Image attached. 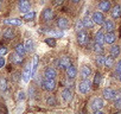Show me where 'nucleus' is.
<instances>
[{
	"label": "nucleus",
	"mask_w": 121,
	"mask_h": 114,
	"mask_svg": "<svg viewBox=\"0 0 121 114\" xmlns=\"http://www.w3.org/2000/svg\"><path fill=\"white\" fill-rule=\"evenodd\" d=\"M99 9H100V11L103 12V13L110 11V9H112L110 1H109V0H102V1L99 4Z\"/></svg>",
	"instance_id": "13"
},
{
	"label": "nucleus",
	"mask_w": 121,
	"mask_h": 114,
	"mask_svg": "<svg viewBox=\"0 0 121 114\" xmlns=\"http://www.w3.org/2000/svg\"><path fill=\"white\" fill-rule=\"evenodd\" d=\"M83 29H84L83 22H82V20H77V22H76V24H75V30H76V32H78V31L83 30Z\"/></svg>",
	"instance_id": "36"
},
{
	"label": "nucleus",
	"mask_w": 121,
	"mask_h": 114,
	"mask_svg": "<svg viewBox=\"0 0 121 114\" xmlns=\"http://www.w3.org/2000/svg\"><path fill=\"white\" fill-rule=\"evenodd\" d=\"M77 42L82 46H84V45L88 44V42H89V33L84 29L77 32Z\"/></svg>",
	"instance_id": "2"
},
{
	"label": "nucleus",
	"mask_w": 121,
	"mask_h": 114,
	"mask_svg": "<svg viewBox=\"0 0 121 114\" xmlns=\"http://www.w3.org/2000/svg\"><path fill=\"white\" fill-rule=\"evenodd\" d=\"M38 63H39V57L38 55H35L32 58V64H31V77H35L37 68H38Z\"/></svg>",
	"instance_id": "14"
},
{
	"label": "nucleus",
	"mask_w": 121,
	"mask_h": 114,
	"mask_svg": "<svg viewBox=\"0 0 121 114\" xmlns=\"http://www.w3.org/2000/svg\"><path fill=\"white\" fill-rule=\"evenodd\" d=\"M90 88H91V83H90L89 79H82V81H80V83H78V92L81 94L89 93Z\"/></svg>",
	"instance_id": "1"
},
{
	"label": "nucleus",
	"mask_w": 121,
	"mask_h": 114,
	"mask_svg": "<svg viewBox=\"0 0 121 114\" xmlns=\"http://www.w3.org/2000/svg\"><path fill=\"white\" fill-rule=\"evenodd\" d=\"M120 52H121V48H120V45H113V46L110 48V56H113L114 58L119 57Z\"/></svg>",
	"instance_id": "25"
},
{
	"label": "nucleus",
	"mask_w": 121,
	"mask_h": 114,
	"mask_svg": "<svg viewBox=\"0 0 121 114\" xmlns=\"http://www.w3.org/2000/svg\"><path fill=\"white\" fill-rule=\"evenodd\" d=\"M101 83V74L100 73H96L95 74V77H94V86H99Z\"/></svg>",
	"instance_id": "38"
},
{
	"label": "nucleus",
	"mask_w": 121,
	"mask_h": 114,
	"mask_svg": "<svg viewBox=\"0 0 121 114\" xmlns=\"http://www.w3.org/2000/svg\"><path fill=\"white\" fill-rule=\"evenodd\" d=\"M71 1H73V3H75V4H76V3H80V1H81V0H71Z\"/></svg>",
	"instance_id": "45"
},
{
	"label": "nucleus",
	"mask_w": 121,
	"mask_h": 114,
	"mask_svg": "<svg viewBox=\"0 0 121 114\" xmlns=\"http://www.w3.org/2000/svg\"><path fill=\"white\" fill-rule=\"evenodd\" d=\"M70 58L67 56H63V57H60V60L58 61V68L59 69H67L69 66H70Z\"/></svg>",
	"instance_id": "10"
},
{
	"label": "nucleus",
	"mask_w": 121,
	"mask_h": 114,
	"mask_svg": "<svg viewBox=\"0 0 121 114\" xmlns=\"http://www.w3.org/2000/svg\"><path fill=\"white\" fill-rule=\"evenodd\" d=\"M116 40V33L114 31H109L104 35V43L107 44H113Z\"/></svg>",
	"instance_id": "16"
},
{
	"label": "nucleus",
	"mask_w": 121,
	"mask_h": 114,
	"mask_svg": "<svg viewBox=\"0 0 121 114\" xmlns=\"http://www.w3.org/2000/svg\"><path fill=\"white\" fill-rule=\"evenodd\" d=\"M110 14L113 19H120L121 18V6L115 5L113 9H110Z\"/></svg>",
	"instance_id": "17"
},
{
	"label": "nucleus",
	"mask_w": 121,
	"mask_h": 114,
	"mask_svg": "<svg viewBox=\"0 0 121 114\" xmlns=\"http://www.w3.org/2000/svg\"><path fill=\"white\" fill-rule=\"evenodd\" d=\"M63 3V0H57V1H56V4L58 5V4H62Z\"/></svg>",
	"instance_id": "44"
},
{
	"label": "nucleus",
	"mask_w": 121,
	"mask_h": 114,
	"mask_svg": "<svg viewBox=\"0 0 121 114\" xmlns=\"http://www.w3.org/2000/svg\"><path fill=\"white\" fill-rule=\"evenodd\" d=\"M115 73H116V74H120V73H121V60L117 62V64H116V67H115Z\"/></svg>",
	"instance_id": "41"
},
{
	"label": "nucleus",
	"mask_w": 121,
	"mask_h": 114,
	"mask_svg": "<svg viewBox=\"0 0 121 114\" xmlns=\"http://www.w3.org/2000/svg\"><path fill=\"white\" fill-rule=\"evenodd\" d=\"M95 62H96V64L99 67H104V57L101 53H99L97 57H96V60H95Z\"/></svg>",
	"instance_id": "31"
},
{
	"label": "nucleus",
	"mask_w": 121,
	"mask_h": 114,
	"mask_svg": "<svg viewBox=\"0 0 121 114\" xmlns=\"http://www.w3.org/2000/svg\"><path fill=\"white\" fill-rule=\"evenodd\" d=\"M4 37H5L6 39H12V38L14 37V31H13L12 29H7V30L4 32Z\"/></svg>",
	"instance_id": "32"
},
{
	"label": "nucleus",
	"mask_w": 121,
	"mask_h": 114,
	"mask_svg": "<svg viewBox=\"0 0 121 114\" xmlns=\"http://www.w3.org/2000/svg\"><path fill=\"white\" fill-rule=\"evenodd\" d=\"M114 64H115V61H114V57L113 56L104 57V67L106 68H113Z\"/></svg>",
	"instance_id": "24"
},
{
	"label": "nucleus",
	"mask_w": 121,
	"mask_h": 114,
	"mask_svg": "<svg viewBox=\"0 0 121 114\" xmlns=\"http://www.w3.org/2000/svg\"><path fill=\"white\" fill-rule=\"evenodd\" d=\"M18 10L20 13H26L31 10V4L29 0H19V3H18Z\"/></svg>",
	"instance_id": "5"
},
{
	"label": "nucleus",
	"mask_w": 121,
	"mask_h": 114,
	"mask_svg": "<svg viewBox=\"0 0 121 114\" xmlns=\"http://www.w3.org/2000/svg\"><path fill=\"white\" fill-rule=\"evenodd\" d=\"M103 29L107 31V32H109V31H114V29H115V24H114V22L112 20V19H104V22H103Z\"/></svg>",
	"instance_id": "22"
},
{
	"label": "nucleus",
	"mask_w": 121,
	"mask_h": 114,
	"mask_svg": "<svg viewBox=\"0 0 121 114\" xmlns=\"http://www.w3.org/2000/svg\"><path fill=\"white\" fill-rule=\"evenodd\" d=\"M56 76H57V71H56L55 68L48 67V68L45 69V71H44V77H45V79H52V80H55Z\"/></svg>",
	"instance_id": "12"
},
{
	"label": "nucleus",
	"mask_w": 121,
	"mask_h": 114,
	"mask_svg": "<svg viewBox=\"0 0 121 114\" xmlns=\"http://www.w3.org/2000/svg\"><path fill=\"white\" fill-rule=\"evenodd\" d=\"M16 52L19 53V55H22V56L24 57V56L26 55L27 51H26V49H25V46H24L23 44H18V45L16 46Z\"/></svg>",
	"instance_id": "30"
},
{
	"label": "nucleus",
	"mask_w": 121,
	"mask_h": 114,
	"mask_svg": "<svg viewBox=\"0 0 121 114\" xmlns=\"http://www.w3.org/2000/svg\"><path fill=\"white\" fill-rule=\"evenodd\" d=\"M94 40H95L96 43L103 44V43H104V33H103L102 31L96 32V33H95V38H94Z\"/></svg>",
	"instance_id": "27"
},
{
	"label": "nucleus",
	"mask_w": 121,
	"mask_h": 114,
	"mask_svg": "<svg viewBox=\"0 0 121 114\" xmlns=\"http://www.w3.org/2000/svg\"><path fill=\"white\" fill-rule=\"evenodd\" d=\"M42 87L46 92H52L56 88V81L52 80V79H44L42 81Z\"/></svg>",
	"instance_id": "3"
},
{
	"label": "nucleus",
	"mask_w": 121,
	"mask_h": 114,
	"mask_svg": "<svg viewBox=\"0 0 121 114\" xmlns=\"http://www.w3.org/2000/svg\"><path fill=\"white\" fill-rule=\"evenodd\" d=\"M65 73H67V77H68L69 80H74V79L77 76V69H76L73 64H70V66L65 69Z\"/></svg>",
	"instance_id": "9"
},
{
	"label": "nucleus",
	"mask_w": 121,
	"mask_h": 114,
	"mask_svg": "<svg viewBox=\"0 0 121 114\" xmlns=\"http://www.w3.org/2000/svg\"><path fill=\"white\" fill-rule=\"evenodd\" d=\"M5 63H6V61L4 58V56H0V69H1L3 67H5Z\"/></svg>",
	"instance_id": "43"
},
{
	"label": "nucleus",
	"mask_w": 121,
	"mask_h": 114,
	"mask_svg": "<svg viewBox=\"0 0 121 114\" xmlns=\"http://www.w3.org/2000/svg\"><path fill=\"white\" fill-rule=\"evenodd\" d=\"M36 11H29V12H26V13H24L23 14V19L25 20V22H32L35 18H36Z\"/></svg>",
	"instance_id": "23"
},
{
	"label": "nucleus",
	"mask_w": 121,
	"mask_h": 114,
	"mask_svg": "<svg viewBox=\"0 0 121 114\" xmlns=\"http://www.w3.org/2000/svg\"><path fill=\"white\" fill-rule=\"evenodd\" d=\"M80 75H81L82 79H89V76L91 75V68H90V66H87V64L82 66L81 71H80Z\"/></svg>",
	"instance_id": "11"
},
{
	"label": "nucleus",
	"mask_w": 121,
	"mask_h": 114,
	"mask_svg": "<svg viewBox=\"0 0 121 114\" xmlns=\"http://www.w3.org/2000/svg\"><path fill=\"white\" fill-rule=\"evenodd\" d=\"M25 99H26V93H25L24 90H19L18 94H17V100H18L19 102H23Z\"/></svg>",
	"instance_id": "35"
},
{
	"label": "nucleus",
	"mask_w": 121,
	"mask_h": 114,
	"mask_svg": "<svg viewBox=\"0 0 121 114\" xmlns=\"http://www.w3.org/2000/svg\"><path fill=\"white\" fill-rule=\"evenodd\" d=\"M103 106H104V101H103V99H101V97H96V99H94V100L91 101V108H93V110L102 109Z\"/></svg>",
	"instance_id": "8"
},
{
	"label": "nucleus",
	"mask_w": 121,
	"mask_h": 114,
	"mask_svg": "<svg viewBox=\"0 0 121 114\" xmlns=\"http://www.w3.org/2000/svg\"><path fill=\"white\" fill-rule=\"evenodd\" d=\"M119 80H120V82H121V73L119 74Z\"/></svg>",
	"instance_id": "47"
},
{
	"label": "nucleus",
	"mask_w": 121,
	"mask_h": 114,
	"mask_svg": "<svg viewBox=\"0 0 121 114\" xmlns=\"http://www.w3.org/2000/svg\"><path fill=\"white\" fill-rule=\"evenodd\" d=\"M31 63H27L23 70V74H22V80L24 83H29L30 80H31Z\"/></svg>",
	"instance_id": "4"
},
{
	"label": "nucleus",
	"mask_w": 121,
	"mask_h": 114,
	"mask_svg": "<svg viewBox=\"0 0 121 114\" xmlns=\"http://www.w3.org/2000/svg\"><path fill=\"white\" fill-rule=\"evenodd\" d=\"M50 35H51L53 38H60V37L64 36L63 32H62V30H59V31H57V32H50Z\"/></svg>",
	"instance_id": "39"
},
{
	"label": "nucleus",
	"mask_w": 121,
	"mask_h": 114,
	"mask_svg": "<svg viewBox=\"0 0 121 114\" xmlns=\"http://www.w3.org/2000/svg\"><path fill=\"white\" fill-rule=\"evenodd\" d=\"M102 95H103V99H106V100H114L116 92L112 88H104L102 92Z\"/></svg>",
	"instance_id": "7"
},
{
	"label": "nucleus",
	"mask_w": 121,
	"mask_h": 114,
	"mask_svg": "<svg viewBox=\"0 0 121 114\" xmlns=\"http://www.w3.org/2000/svg\"><path fill=\"white\" fill-rule=\"evenodd\" d=\"M46 103H48L49 106H56V105H57V102H56V99H55L53 96H50V97H48V100H46Z\"/></svg>",
	"instance_id": "40"
},
{
	"label": "nucleus",
	"mask_w": 121,
	"mask_h": 114,
	"mask_svg": "<svg viewBox=\"0 0 121 114\" xmlns=\"http://www.w3.org/2000/svg\"><path fill=\"white\" fill-rule=\"evenodd\" d=\"M114 106H115V108L121 109V94H117V93H116V95H115V102H114Z\"/></svg>",
	"instance_id": "33"
},
{
	"label": "nucleus",
	"mask_w": 121,
	"mask_h": 114,
	"mask_svg": "<svg viewBox=\"0 0 121 114\" xmlns=\"http://www.w3.org/2000/svg\"><path fill=\"white\" fill-rule=\"evenodd\" d=\"M24 46H25V49H26L27 52H31V51L35 49V42H33L32 39H26Z\"/></svg>",
	"instance_id": "28"
},
{
	"label": "nucleus",
	"mask_w": 121,
	"mask_h": 114,
	"mask_svg": "<svg viewBox=\"0 0 121 114\" xmlns=\"http://www.w3.org/2000/svg\"><path fill=\"white\" fill-rule=\"evenodd\" d=\"M91 19L94 20V23H95V24H97V25H102L106 18H104L103 12H101V11H96V12H94V13H93Z\"/></svg>",
	"instance_id": "6"
},
{
	"label": "nucleus",
	"mask_w": 121,
	"mask_h": 114,
	"mask_svg": "<svg viewBox=\"0 0 121 114\" xmlns=\"http://www.w3.org/2000/svg\"><path fill=\"white\" fill-rule=\"evenodd\" d=\"M10 60H11V62H13L14 64H22V63H23V60H24V57H23L22 55L14 52V53H11Z\"/></svg>",
	"instance_id": "19"
},
{
	"label": "nucleus",
	"mask_w": 121,
	"mask_h": 114,
	"mask_svg": "<svg viewBox=\"0 0 121 114\" xmlns=\"http://www.w3.org/2000/svg\"><path fill=\"white\" fill-rule=\"evenodd\" d=\"M93 50H94L97 55H99V53H102L103 50H104V49H103V44H100V43H96V42H95L94 45H93Z\"/></svg>",
	"instance_id": "29"
},
{
	"label": "nucleus",
	"mask_w": 121,
	"mask_h": 114,
	"mask_svg": "<svg viewBox=\"0 0 121 114\" xmlns=\"http://www.w3.org/2000/svg\"><path fill=\"white\" fill-rule=\"evenodd\" d=\"M52 17H53V12H52L51 9H45V10L42 12V19H43L44 22H49V20H51Z\"/></svg>",
	"instance_id": "20"
},
{
	"label": "nucleus",
	"mask_w": 121,
	"mask_h": 114,
	"mask_svg": "<svg viewBox=\"0 0 121 114\" xmlns=\"http://www.w3.org/2000/svg\"><path fill=\"white\" fill-rule=\"evenodd\" d=\"M1 7H3V0H0V10H1Z\"/></svg>",
	"instance_id": "46"
},
{
	"label": "nucleus",
	"mask_w": 121,
	"mask_h": 114,
	"mask_svg": "<svg viewBox=\"0 0 121 114\" xmlns=\"http://www.w3.org/2000/svg\"><path fill=\"white\" fill-rule=\"evenodd\" d=\"M45 43H46L50 48H55V46H56V40H55L53 37H51V38H46V39H45Z\"/></svg>",
	"instance_id": "37"
},
{
	"label": "nucleus",
	"mask_w": 121,
	"mask_h": 114,
	"mask_svg": "<svg viewBox=\"0 0 121 114\" xmlns=\"http://www.w3.org/2000/svg\"><path fill=\"white\" fill-rule=\"evenodd\" d=\"M7 90V81L5 79H0V92H6Z\"/></svg>",
	"instance_id": "34"
},
{
	"label": "nucleus",
	"mask_w": 121,
	"mask_h": 114,
	"mask_svg": "<svg viewBox=\"0 0 121 114\" xmlns=\"http://www.w3.org/2000/svg\"><path fill=\"white\" fill-rule=\"evenodd\" d=\"M6 53H7V48L0 46V56H5Z\"/></svg>",
	"instance_id": "42"
},
{
	"label": "nucleus",
	"mask_w": 121,
	"mask_h": 114,
	"mask_svg": "<svg viewBox=\"0 0 121 114\" xmlns=\"http://www.w3.org/2000/svg\"><path fill=\"white\" fill-rule=\"evenodd\" d=\"M3 23L6 25H16V26H20L23 24L22 19H18V18H7V19H4Z\"/></svg>",
	"instance_id": "21"
},
{
	"label": "nucleus",
	"mask_w": 121,
	"mask_h": 114,
	"mask_svg": "<svg viewBox=\"0 0 121 114\" xmlns=\"http://www.w3.org/2000/svg\"><path fill=\"white\" fill-rule=\"evenodd\" d=\"M82 22H83V25H84L86 29H93L94 25H95L94 20H93L91 18H88V17L84 18V19H82Z\"/></svg>",
	"instance_id": "26"
},
{
	"label": "nucleus",
	"mask_w": 121,
	"mask_h": 114,
	"mask_svg": "<svg viewBox=\"0 0 121 114\" xmlns=\"http://www.w3.org/2000/svg\"><path fill=\"white\" fill-rule=\"evenodd\" d=\"M69 20L67 19V18H58V20H57V26H58V29L59 30H67L68 27H69Z\"/></svg>",
	"instance_id": "15"
},
{
	"label": "nucleus",
	"mask_w": 121,
	"mask_h": 114,
	"mask_svg": "<svg viewBox=\"0 0 121 114\" xmlns=\"http://www.w3.org/2000/svg\"><path fill=\"white\" fill-rule=\"evenodd\" d=\"M71 97H73V92H71V89H70V88H64V89L62 90V99H63V101H64V102H69V101L71 100Z\"/></svg>",
	"instance_id": "18"
}]
</instances>
